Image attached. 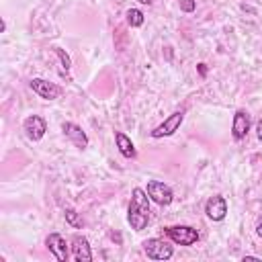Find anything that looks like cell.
<instances>
[{"mask_svg":"<svg viewBox=\"0 0 262 262\" xmlns=\"http://www.w3.org/2000/svg\"><path fill=\"white\" fill-rule=\"evenodd\" d=\"M149 196L143 188H133L131 190V201L127 207V221L131 225V229L135 231H143L149 223Z\"/></svg>","mask_w":262,"mask_h":262,"instance_id":"1","label":"cell"},{"mask_svg":"<svg viewBox=\"0 0 262 262\" xmlns=\"http://www.w3.org/2000/svg\"><path fill=\"white\" fill-rule=\"evenodd\" d=\"M164 233L178 246H194L199 242V231L190 225H170L164 229Z\"/></svg>","mask_w":262,"mask_h":262,"instance_id":"2","label":"cell"},{"mask_svg":"<svg viewBox=\"0 0 262 262\" xmlns=\"http://www.w3.org/2000/svg\"><path fill=\"white\" fill-rule=\"evenodd\" d=\"M182 121H184V111H174V113H172V115H168V117H166L158 127H154L149 135H151L154 139L170 137V135H174V133L180 129Z\"/></svg>","mask_w":262,"mask_h":262,"instance_id":"3","label":"cell"},{"mask_svg":"<svg viewBox=\"0 0 262 262\" xmlns=\"http://www.w3.org/2000/svg\"><path fill=\"white\" fill-rule=\"evenodd\" d=\"M145 192H147L149 201H154V203L160 205V207H168V205L174 201L172 188H170L166 182H162V180H149Z\"/></svg>","mask_w":262,"mask_h":262,"instance_id":"4","label":"cell"},{"mask_svg":"<svg viewBox=\"0 0 262 262\" xmlns=\"http://www.w3.org/2000/svg\"><path fill=\"white\" fill-rule=\"evenodd\" d=\"M143 252L149 260H170L174 256V250L168 242L160 237H149L143 242Z\"/></svg>","mask_w":262,"mask_h":262,"instance_id":"5","label":"cell"},{"mask_svg":"<svg viewBox=\"0 0 262 262\" xmlns=\"http://www.w3.org/2000/svg\"><path fill=\"white\" fill-rule=\"evenodd\" d=\"M31 90L39 96V98H43V100H55V98H59L61 96V86H57V84H53V82H47V80H43V78H33L31 80Z\"/></svg>","mask_w":262,"mask_h":262,"instance_id":"6","label":"cell"},{"mask_svg":"<svg viewBox=\"0 0 262 262\" xmlns=\"http://www.w3.org/2000/svg\"><path fill=\"white\" fill-rule=\"evenodd\" d=\"M23 131H25V135H27L31 141H39V139H43V135H45V131H47V123H45L43 117L31 115V117H27V119L23 121Z\"/></svg>","mask_w":262,"mask_h":262,"instance_id":"7","label":"cell"},{"mask_svg":"<svg viewBox=\"0 0 262 262\" xmlns=\"http://www.w3.org/2000/svg\"><path fill=\"white\" fill-rule=\"evenodd\" d=\"M205 213L211 221H223L227 215V201L221 194H213L209 196V201L205 203Z\"/></svg>","mask_w":262,"mask_h":262,"instance_id":"8","label":"cell"},{"mask_svg":"<svg viewBox=\"0 0 262 262\" xmlns=\"http://www.w3.org/2000/svg\"><path fill=\"white\" fill-rule=\"evenodd\" d=\"M45 246H47V250L55 256L57 262H68L70 252H68V244H66V239H63L61 233H55V231L49 233V235L45 237Z\"/></svg>","mask_w":262,"mask_h":262,"instance_id":"9","label":"cell"},{"mask_svg":"<svg viewBox=\"0 0 262 262\" xmlns=\"http://www.w3.org/2000/svg\"><path fill=\"white\" fill-rule=\"evenodd\" d=\"M248 131H250V113L244 108H237L233 115V121H231V137L235 141H242V139H246Z\"/></svg>","mask_w":262,"mask_h":262,"instance_id":"10","label":"cell"},{"mask_svg":"<svg viewBox=\"0 0 262 262\" xmlns=\"http://www.w3.org/2000/svg\"><path fill=\"white\" fill-rule=\"evenodd\" d=\"M61 131H63V135H66L76 147H80V149L88 147V135H86V131H84L80 125H76V123H72V121H63V123H61Z\"/></svg>","mask_w":262,"mask_h":262,"instance_id":"11","label":"cell"},{"mask_svg":"<svg viewBox=\"0 0 262 262\" xmlns=\"http://www.w3.org/2000/svg\"><path fill=\"white\" fill-rule=\"evenodd\" d=\"M72 254H74L76 262H90L92 260V250H90V244L84 235L72 237Z\"/></svg>","mask_w":262,"mask_h":262,"instance_id":"12","label":"cell"},{"mask_svg":"<svg viewBox=\"0 0 262 262\" xmlns=\"http://www.w3.org/2000/svg\"><path fill=\"white\" fill-rule=\"evenodd\" d=\"M115 143H117V147H119V151H121V156L123 158H135V145H133V141L123 133V131H115Z\"/></svg>","mask_w":262,"mask_h":262,"instance_id":"13","label":"cell"},{"mask_svg":"<svg viewBox=\"0 0 262 262\" xmlns=\"http://www.w3.org/2000/svg\"><path fill=\"white\" fill-rule=\"evenodd\" d=\"M125 16H127V25L133 27V29L141 27L143 20H145V16H143V12H141L139 8H129V10L125 12Z\"/></svg>","mask_w":262,"mask_h":262,"instance_id":"14","label":"cell"},{"mask_svg":"<svg viewBox=\"0 0 262 262\" xmlns=\"http://www.w3.org/2000/svg\"><path fill=\"white\" fill-rule=\"evenodd\" d=\"M53 51H55V55H57V57H59V61H61V74H68V72H70V66H72L70 55H68L61 47H53Z\"/></svg>","mask_w":262,"mask_h":262,"instance_id":"15","label":"cell"},{"mask_svg":"<svg viewBox=\"0 0 262 262\" xmlns=\"http://www.w3.org/2000/svg\"><path fill=\"white\" fill-rule=\"evenodd\" d=\"M66 221H68L72 227H76V229L82 227V219L78 217V213H76L72 207H66Z\"/></svg>","mask_w":262,"mask_h":262,"instance_id":"16","label":"cell"},{"mask_svg":"<svg viewBox=\"0 0 262 262\" xmlns=\"http://www.w3.org/2000/svg\"><path fill=\"white\" fill-rule=\"evenodd\" d=\"M180 10L182 12H194L196 10V0H180Z\"/></svg>","mask_w":262,"mask_h":262,"instance_id":"17","label":"cell"},{"mask_svg":"<svg viewBox=\"0 0 262 262\" xmlns=\"http://www.w3.org/2000/svg\"><path fill=\"white\" fill-rule=\"evenodd\" d=\"M254 131H256V137H258V141L262 143V119H258V121H256V125H254Z\"/></svg>","mask_w":262,"mask_h":262,"instance_id":"18","label":"cell"},{"mask_svg":"<svg viewBox=\"0 0 262 262\" xmlns=\"http://www.w3.org/2000/svg\"><path fill=\"white\" fill-rule=\"evenodd\" d=\"M258 256H244V262H258Z\"/></svg>","mask_w":262,"mask_h":262,"instance_id":"19","label":"cell"},{"mask_svg":"<svg viewBox=\"0 0 262 262\" xmlns=\"http://www.w3.org/2000/svg\"><path fill=\"white\" fill-rule=\"evenodd\" d=\"M199 74H201V76L207 74V66H205V63H199Z\"/></svg>","mask_w":262,"mask_h":262,"instance_id":"20","label":"cell"},{"mask_svg":"<svg viewBox=\"0 0 262 262\" xmlns=\"http://www.w3.org/2000/svg\"><path fill=\"white\" fill-rule=\"evenodd\" d=\"M256 233H258V237H262V221L256 225Z\"/></svg>","mask_w":262,"mask_h":262,"instance_id":"21","label":"cell"},{"mask_svg":"<svg viewBox=\"0 0 262 262\" xmlns=\"http://www.w3.org/2000/svg\"><path fill=\"white\" fill-rule=\"evenodd\" d=\"M137 2H139V4H147V6H149L154 0H137Z\"/></svg>","mask_w":262,"mask_h":262,"instance_id":"22","label":"cell"}]
</instances>
